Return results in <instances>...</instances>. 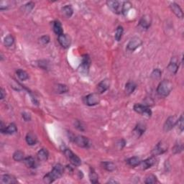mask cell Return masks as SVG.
I'll return each mask as SVG.
<instances>
[{
    "mask_svg": "<svg viewBox=\"0 0 184 184\" xmlns=\"http://www.w3.org/2000/svg\"><path fill=\"white\" fill-rule=\"evenodd\" d=\"M63 172H64V168L63 166L60 163L56 164L53 167V170L51 172L47 173L43 177V181L45 183H51L55 181L57 179H59L61 176H63Z\"/></svg>",
    "mask_w": 184,
    "mask_h": 184,
    "instance_id": "1",
    "label": "cell"
},
{
    "mask_svg": "<svg viewBox=\"0 0 184 184\" xmlns=\"http://www.w3.org/2000/svg\"><path fill=\"white\" fill-rule=\"evenodd\" d=\"M173 89V83L168 80H163L159 83L157 88V93L161 97H166Z\"/></svg>",
    "mask_w": 184,
    "mask_h": 184,
    "instance_id": "2",
    "label": "cell"
},
{
    "mask_svg": "<svg viewBox=\"0 0 184 184\" xmlns=\"http://www.w3.org/2000/svg\"><path fill=\"white\" fill-rule=\"evenodd\" d=\"M106 4L109 7V8L115 14H123V9H124V2L119 1H110L106 2Z\"/></svg>",
    "mask_w": 184,
    "mask_h": 184,
    "instance_id": "3",
    "label": "cell"
},
{
    "mask_svg": "<svg viewBox=\"0 0 184 184\" xmlns=\"http://www.w3.org/2000/svg\"><path fill=\"white\" fill-rule=\"evenodd\" d=\"M65 155L70 160V162L74 166H79L81 164V160L79 158V157L77 156L76 154H74L71 150L69 148H65L63 150Z\"/></svg>",
    "mask_w": 184,
    "mask_h": 184,
    "instance_id": "4",
    "label": "cell"
},
{
    "mask_svg": "<svg viewBox=\"0 0 184 184\" xmlns=\"http://www.w3.org/2000/svg\"><path fill=\"white\" fill-rule=\"evenodd\" d=\"M133 110L140 114L145 116L147 117H150L152 115V112L148 106L146 105H143L140 104H136L134 105Z\"/></svg>",
    "mask_w": 184,
    "mask_h": 184,
    "instance_id": "5",
    "label": "cell"
},
{
    "mask_svg": "<svg viewBox=\"0 0 184 184\" xmlns=\"http://www.w3.org/2000/svg\"><path fill=\"white\" fill-rule=\"evenodd\" d=\"M91 65V59L89 56L88 55H83L82 56V60H81V63L79 68V71L81 74H88V71H89V68Z\"/></svg>",
    "mask_w": 184,
    "mask_h": 184,
    "instance_id": "6",
    "label": "cell"
},
{
    "mask_svg": "<svg viewBox=\"0 0 184 184\" xmlns=\"http://www.w3.org/2000/svg\"><path fill=\"white\" fill-rule=\"evenodd\" d=\"M84 102L86 105L92 106L97 105L100 102V97L98 93H93L86 96L84 98Z\"/></svg>",
    "mask_w": 184,
    "mask_h": 184,
    "instance_id": "7",
    "label": "cell"
},
{
    "mask_svg": "<svg viewBox=\"0 0 184 184\" xmlns=\"http://www.w3.org/2000/svg\"><path fill=\"white\" fill-rule=\"evenodd\" d=\"M73 141L76 144L77 146L80 147H83V148H86V147H89V140L87 137H84V136L82 135H76L73 138Z\"/></svg>",
    "mask_w": 184,
    "mask_h": 184,
    "instance_id": "8",
    "label": "cell"
},
{
    "mask_svg": "<svg viewBox=\"0 0 184 184\" xmlns=\"http://www.w3.org/2000/svg\"><path fill=\"white\" fill-rule=\"evenodd\" d=\"M142 44V40L140 38L134 37L130 40V41L128 43V45H127V50L128 51L133 52L135 51L136 49H137L138 47H140Z\"/></svg>",
    "mask_w": 184,
    "mask_h": 184,
    "instance_id": "9",
    "label": "cell"
},
{
    "mask_svg": "<svg viewBox=\"0 0 184 184\" xmlns=\"http://www.w3.org/2000/svg\"><path fill=\"white\" fill-rule=\"evenodd\" d=\"M168 150V146L163 142H160L155 145L153 150H152V155L155 157L159 155H162Z\"/></svg>",
    "mask_w": 184,
    "mask_h": 184,
    "instance_id": "10",
    "label": "cell"
},
{
    "mask_svg": "<svg viewBox=\"0 0 184 184\" xmlns=\"http://www.w3.org/2000/svg\"><path fill=\"white\" fill-rule=\"evenodd\" d=\"M177 122H178V118L176 116H170L165 121L163 129L165 132L170 131L171 129L176 125Z\"/></svg>",
    "mask_w": 184,
    "mask_h": 184,
    "instance_id": "11",
    "label": "cell"
},
{
    "mask_svg": "<svg viewBox=\"0 0 184 184\" xmlns=\"http://www.w3.org/2000/svg\"><path fill=\"white\" fill-rule=\"evenodd\" d=\"M58 41L60 45L64 48H68L70 47L71 43V39L69 35L67 34H62V35L58 36Z\"/></svg>",
    "mask_w": 184,
    "mask_h": 184,
    "instance_id": "12",
    "label": "cell"
},
{
    "mask_svg": "<svg viewBox=\"0 0 184 184\" xmlns=\"http://www.w3.org/2000/svg\"><path fill=\"white\" fill-rule=\"evenodd\" d=\"M110 81L109 79H104L102 80L101 82H100L98 85H97L96 87V90H97V93L98 94H103L107 91L110 88Z\"/></svg>",
    "mask_w": 184,
    "mask_h": 184,
    "instance_id": "13",
    "label": "cell"
},
{
    "mask_svg": "<svg viewBox=\"0 0 184 184\" xmlns=\"http://www.w3.org/2000/svg\"><path fill=\"white\" fill-rule=\"evenodd\" d=\"M145 129H146V126H145V124L140 122V123H138L137 125H136L135 128H134L132 133L136 138H139L144 134Z\"/></svg>",
    "mask_w": 184,
    "mask_h": 184,
    "instance_id": "14",
    "label": "cell"
},
{
    "mask_svg": "<svg viewBox=\"0 0 184 184\" xmlns=\"http://www.w3.org/2000/svg\"><path fill=\"white\" fill-rule=\"evenodd\" d=\"M155 163L156 159L155 158V157L153 156L151 157V158H147L146 160L141 161L140 165L141 166V168L142 170H147L148 168H150L152 166H153V165L155 164Z\"/></svg>",
    "mask_w": 184,
    "mask_h": 184,
    "instance_id": "15",
    "label": "cell"
},
{
    "mask_svg": "<svg viewBox=\"0 0 184 184\" xmlns=\"http://www.w3.org/2000/svg\"><path fill=\"white\" fill-rule=\"evenodd\" d=\"M151 23H152V20H151L150 16L144 15L140 20L139 25L143 29H147L150 27Z\"/></svg>",
    "mask_w": 184,
    "mask_h": 184,
    "instance_id": "16",
    "label": "cell"
},
{
    "mask_svg": "<svg viewBox=\"0 0 184 184\" xmlns=\"http://www.w3.org/2000/svg\"><path fill=\"white\" fill-rule=\"evenodd\" d=\"M170 10H171L172 12H173L174 14L176 15L178 18L182 19V18L183 17V11H182V10H181V7L179 6L178 4L175 3V2H173V3H171L170 4Z\"/></svg>",
    "mask_w": 184,
    "mask_h": 184,
    "instance_id": "17",
    "label": "cell"
},
{
    "mask_svg": "<svg viewBox=\"0 0 184 184\" xmlns=\"http://www.w3.org/2000/svg\"><path fill=\"white\" fill-rule=\"evenodd\" d=\"M1 183L2 184H15L17 183L16 178L11 175L5 174L2 175L1 178Z\"/></svg>",
    "mask_w": 184,
    "mask_h": 184,
    "instance_id": "18",
    "label": "cell"
},
{
    "mask_svg": "<svg viewBox=\"0 0 184 184\" xmlns=\"http://www.w3.org/2000/svg\"><path fill=\"white\" fill-rule=\"evenodd\" d=\"M23 162L25 165L28 168H35L38 166V163L37 161L35 160V159L32 156H29L27 157L23 160Z\"/></svg>",
    "mask_w": 184,
    "mask_h": 184,
    "instance_id": "19",
    "label": "cell"
},
{
    "mask_svg": "<svg viewBox=\"0 0 184 184\" xmlns=\"http://www.w3.org/2000/svg\"><path fill=\"white\" fill-rule=\"evenodd\" d=\"M179 69V64H178V61L176 60H172L168 65L167 69L171 74H176Z\"/></svg>",
    "mask_w": 184,
    "mask_h": 184,
    "instance_id": "20",
    "label": "cell"
},
{
    "mask_svg": "<svg viewBox=\"0 0 184 184\" xmlns=\"http://www.w3.org/2000/svg\"><path fill=\"white\" fill-rule=\"evenodd\" d=\"M25 140L29 145H35L38 142V138L34 133L28 132L25 137Z\"/></svg>",
    "mask_w": 184,
    "mask_h": 184,
    "instance_id": "21",
    "label": "cell"
},
{
    "mask_svg": "<svg viewBox=\"0 0 184 184\" xmlns=\"http://www.w3.org/2000/svg\"><path fill=\"white\" fill-rule=\"evenodd\" d=\"M61 12H62V14L65 17L70 18L74 14V9H73L71 5H65L62 8Z\"/></svg>",
    "mask_w": 184,
    "mask_h": 184,
    "instance_id": "22",
    "label": "cell"
},
{
    "mask_svg": "<svg viewBox=\"0 0 184 184\" xmlns=\"http://www.w3.org/2000/svg\"><path fill=\"white\" fill-rule=\"evenodd\" d=\"M38 159L40 161H46L49 157V153L46 149H41L37 153Z\"/></svg>",
    "mask_w": 184,
    "mask_h": 184,
    "instance_id": "23",
    "label": "cell"
},
{
    "mask_svg": "<svg viewBox=\"0 0 184 184\" xmlns=\"http://www.w3.org/2000/svg\"><path fill=\"white\" fill-rule=\"evenodd\" d=\"M137 87V85L135 84L134 82L129 81V82L127 83L125 85V88H124V92L127 95H130L135 92V88Z\"/></svg>",
    "mask_w": 184,
    "mask_h": 184,
    "instance_id": "24",
    "label": "cell"
},
{
    "mask_svg": "<svg viewBox=\"0 0 184 184\" xmlns=\"http://www.w3.org/2000/svg\"><path fill=\"white\" fill-rule=\"evenodd\" d=\"M140 163H141V160H140V158H138L137 156L132 157V158H129L128 160H127V163L131 167H137L138 165H140Z\"/></svg>",
    "mask_w": 184,
    "mask_h": 184,
    "instance_id": "25",
    "label": "cell"
},
{
    "mask_svg": "<svg viewBox=\"0 0 184 184\" xmlns=\"http://www.w3.org/2000/svg\"><path fill=\"white\" fill-rule=\"evenodd\" d=\"M54 91L57 94H65L69 92V88L68 86L65 84H57L54 86Z\"/></svg>",
    "mask_w": 184,
    "mask_h": 184,
    "instance_id": "26",
    "label": "cell"
},
{
    "mask_svg": "<svg viewBox=\"0 0 184 184\" xmlns=\"http://www.w3.org/2000/svg\"><path fill=\"white\" fill-rule=\"evenodd\" d=\"M17 128L14 123L10 124L8 126H6L5 129L3 131L2 134H7V135H13L15 132H17Z\"/></svg>",
    "mask_w": 184,
    "mask_h": 184,
    "instance_id": "27",
    "label": "cell"
},
{
    "mask_svg": "<svg viewBox=\"0 0 184 184\" xmlns=\"http://www.w3.org/2000/svg\"><path fill=\"white\" fill-rule=\"evenodd\" d=\"M102 168L104 169H105L107 171L112 172L114 171L116 169V165L112 162H110V161H105V162H102L101 163Z\"/></svg>",
    "mask_w": 184,
    "mask_h": 184,
    "instance_id": "28",
    "label": "cell"
},
{
    "mask_svg": "<svg viewBox=\"0 0 184 184\" xmlns=\"http://www.w3.org/2000/svg\"><path fill=\"white\" fill-rule=\"evenodd\" d=\"M53 31L58 36L63 34L62 25L59 21H55L53 22Z\"/></svg>",
    "mask_w": 184,
    "mask_h": 184,
    "instance_id": "29",
    "label": "cell"
},
{
    "mask_svg": "<svg viewBox=\"0 0 184 184\" xmlns=\"http://www.w3.org/2000/svg\"><path fill=\"white\" fill-rule=\"evenodd\" d=\"M89 178L91 182L92 183H99V176L96 174V173L95 172L94 168H90V173H89Z\"/></svg>",
    "mask_w": 184,
    "mask_h": 184,
    "instance_id": "30",
    "label": "cell"
},
{
    "mask_svg": "<svg viewBox=\"0 0 184 184\" xmlns=\"http://www.w3.org/2000/svg\"><path fill=\"white\" fill-rule=\"evenodd\" d=\"M16 74H17L18 78L21 81H25L27 79H29L28 74L25 71H24V70L18 69L17 71H16Z\"/></svg>",
    "mask_w": 184,
    "mask_h": 184,
    "instance_id": "31",
    "label": "cell"
},
{
    "mask_svg": "<svg viewBox=\"0 0 184 184\" xmlns=\"http://www.w3.org/2000/svg\"><path fill=\"white\" fill-rule=\"evenodd\" d=\"M13 159L15 161H18V162L23 160L25 159V154L21 150L15 151L14 154H13Z\"/></svg>",
    "mask_w": 184,
    "mask_h": 184,
    "instance_id": "32",
    "label": "cell"
},
{
    "mask_svg": "<svg viewBox=\"0 0 184 184\" xmlns=\"http://www.w3.org/2000/svg\"><path fill=\"white\" fill-rule=\"evenodd\" d=\"M15 43V38H13L12 35H9L7 37L4 38V45L6 47H10L14 44Z\"/></svg>",
    "mask_w": 184,
    "mask_h": 184,
    "instance_id": "33",
    "label": "cell"
},
{
    "mask_svg": "<svg viewBox=\"0 0 184 184\" xmlns=\"http://www.w3.org/2000/svg\"><path fill=\"white\" fill-rule=\"evenodd\" d=\"M123 33H124L123 28H122V26H118L117 29H116L115 35H114L115 39H116V40H117V41H119V40L122 39Z\"/></svg>",
    "mask_w": 184,
    "mask_h": 184,
    "instance_id": "34",
    "label": "cell"
},
{
    "mask_svg": "<svg viewBox=\"0 0 184 184\" xmlns=\"http://www.w3.org/2000/svg\"><path fill=\"white\" fill-rule=\"evenodd\" d=\"M183 145L181 142L176 143V145H174V147H173V153L174 154H178L180 153L183 151Z\"/></svg>",
    "mask_w": 184,
    "mask_h": 184,
    "instance_id": "35",
    "label": "cell"
},
{
    "mask_svg": "<svg viewBox=\"0 0 184 184\" xmlns=\"http://www.w3.org/2000/svg\"><path fill=\"white\" fill-rule=\"evenodd\" d=\"M157 182V177L153 174L148 175L145 178V183L146 184H153Z\"/></svg>",
    "mask_w": 184,
    "mask_h": 184,
    "instance_id": "36",
    "label": "cell"
},
{
    "mask_svg": "<svg viewBox=\"0 0 184 184\" xmlns=\"http://www.w3.org/2000/svg\"><path fill=\"white\" fill-rule=\"evenodd\" d=\"M12 4V2L10 1H2L0 2V10H8L11 7V4Z\"/></svg>",
    "mask_w": 184,
    "mask_h": 184,
    "instance_id": "37",
    "label": "cell"
},
{
    "mask_svg": "<svg viewBox=\"0 0 184 184\" xmlns=\"http://www.w3.org/2000/svg\"><path fill=\"white\" fill-rule=\"evenodd\" d=\"M176 125L178 126V129L181 132H183L184 129V119H183V116L181 115L180 118L178 119V122H177Z\"/></svg>",
    "mask_w": 184,
    "mask_h": 184,
    "instance_id": "38",
    "label": "cell"
},
{
    "mask_svg": "<svg viewBox=\"0 0 184 184\" xmlns=\"http://www.w3.org/2000/svg\"><path fill=\"white\" fill-rule=\"evenodd\" d=\"M161 75H162V72H161L160 70L159 69H155L152 72L151 77L154 79H158L161 77Z\"/></svg>",
    "mask_w": 184,
    "mask_h": 184,
    "instance_id": "39",
    "label": "cell"
},
{
    "mask_svg": "<svg viewBox=\"0 0 184 184\" xmlns=\"http://www.w3.org/2000/svg\"><path fill=\"white\" fill-rule=\"evenodd\" d=\"M50 42V38L48 35H43L39 39V43L41 45H46Z\"/></svg>",
    "mask_w": 184,
    "mask_h": 184,
    "instance_id": "40",
    "label": "cell"
},
{
    "mask_svg": "<svg viewBox=\"0 0 184 184\" xmlns=\"http://www.w3.org/2000/svg\"><path fill=\"white\" fill-rule=\"evenodd\" d=\"M34 7H35V4L33 3V2H29V3H27L26 4H25L23 6V8L25 12H30L31 10H33L34 8Z\"/></svg>",
    "mask_w": 184,
    "mask_h": 184,
    "instance_id": "41",
    "label": "cell"
},
{
    "mask_svg": "<svg viewBox=\"0 0 184 184\" xmlns=\"http://www.w3.org/2000/svg\"><path fill=\"white\" fill-rule=\"evenodd\" d=\"M74 125H75V127H76V128L78 129L79 130L84 131V125H83V123L81 121L76 120V122H75Z\"/></svg>",
    "mask_w": 184,
    "mask_h": 184,
    "instance_id": "42",
    "label": "cell"
},
{
    "mask_svg": "<svg viewBox=\"0 0 184 184\" xmlns=\"http://www.w3.org/2000/svg\"><path fill=\"white\" fill-rule=\"evenodd\" d=\"M125 143L126 142H125V141H124V140H119V141H118L117 142V144H116V145H117V147L118 149H119V150H122L124 146H125Z\"/></svg>",
    "mask_w": 184,
    "mask_h": 184,
    "instance_id": "43",
    "label": "cell"
},
{
    "mask_svg": "<svg viewBox=\"0 0 184 184\" xmlns=\"http://www.w3.org/2000/svg\"><path fill=\"white\" fill-rule=\"evenodd\" d=\"M22 118H23V119L25 122H29V121H30V119H31V116L28 113L23 112L22 113Z\"/></svg>",
    "mask_w": 184,
    "mask_h": 184,
    "instance_id": "44",
    "label": "cell"
},
{
    "mask_svg": "<svg viewBox=\"0 0 184 184\" xmlns=\"http://www.w3.org/2000/svg\"><path fill=\"white\" fill-rule=\"evenodd\" d=\"M1 99L2 100V99H4V97L6 96V94H5V92H4V88H1Z\"/></svg>",
    "mask_w": 184,
    "mask_h": 184,
    "instance_id": "45",
    "label": "cell"
},
{
    "mask_svg": "<svg viewBox=\"0 0 184 184\" xmlns=\"http://www.w3.org/2000/svg\"><path fill=\"white\" fill-rule=\"evenodd\" d=\"M108 183H118V182H117V181H112V180H111V181H109V182Z\"/></svg>",
    "mask_w": 184,
    "mask_h": 184,
    "instance_id": "46",
    "label": "cell"
}]
</instances>
